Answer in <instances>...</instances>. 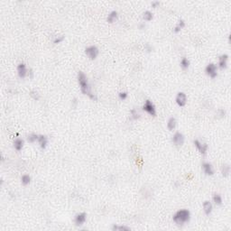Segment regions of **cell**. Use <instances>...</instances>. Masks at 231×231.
<instances>
[{
	"label": "cell",
	"mask_w": 231,
	"mask_h": 231,
	"mask_svg": "<svg viewBox=\"0 0 231 231\" xmlns=\"http://www.w3.org/2000/svg\"><path fill=\"white\" fill-rule=\"evenodd\" d=\"M221 173L223 177H227L230 173V166L228 164H225L221 168Z\"/></svg>",
	"instance_id": "cell-22"
},
{
	"label": "cell",
	"mask_w": 231,
	"mask_h": 231,
	"mask_svg": "<svg viewBox=\"0 0 231 231\" xmlns=\"http://www.w3.org/2000/svg\"><path fill=\"white\" fill-rule=\"evenodd\" d=\"M78 82H79L80 90L84 95H87L92 100H97V97L95 94L92 93L88 80L84 72H82V71L78 72Z\"/></svg>",
	"instance_id": "cell-1"
},
{
	"label": "cell",
	"mask_w": 231,
	"mask_h": 231,
	"mask_svg": "<svg viewBox=\"0 0 231 231\" xmlns=\"http://www.w3.org/2000/svg\"><path fill=\"white\" fill-rule=\"evenodd\" d=\"M212 200H213V202L218 205V206H220L222 205V202H223V200H222V196L218 193H214L213 194V197H212Z\"/></svg>",
	"instance_id": "cell-18"
},
{
	"label": "cell",
	"mask_w": 231,
	"mask_h": 231,
	"mask_svg": "<svg viewBox=\"0 0 231 231\" xmlns=\"http://www.w3.org/2000/svg\"><path fill=\"white\" fill-rule=\"evenodd\" d=\"M172 219H173V221H174V223L176 225L182 226V225H184V224H186L187 222L190 221V210L185 209V208L179 209L173 215Z\"/></svg>",
	"instance_id": "cell-2"
},
{
	"label": "cell",
	"mask_w": 231,
	"mask_h": 231,
	"mask_svg": "<svg viewBox=\"0 0 231 231\" xmlns=\"http://www.w3.org/2000/svg\"><path fill=\"white\" fill-rule=\"evenodd\" d=\"M118 18V13L116 11V10H113V11H111V12L108 14V16H107V17H106V21H107L109 24H112V23H114V22L117 21Z\"/></svg>",
	"instance_id": "cell-15"
},
{
	"label": "cell",
	"mask_w": 231,
	"mask_h": 231,
	"mask_svg": "<svg viewBox=\"0 0 231 231\" xmlns=\"http://www.w3.org/2000/svg\"><path fill=\"white\" fill-rule=\"evenodd\" d=\"M145 26H145V25H144V24H142V25H140V29H143V28H144V27H145Z\"/></svg>",
	"instance_id": "cell-31"
},
{
	"label": "cell",
	"mask_w": 231,
	"mask_h": 231,
	"mask_svg": "<svg viewBox=\"0 0 231 231\" xmlns=\"http://www.w3.org/2000/svg\"><path fill=\"white\" fill-rule=\"evenodd\" d=\"M202 207H203V211L204 213L207 215V216H209L213 210V206H212V203L208 200H205L203 203H202Z\"/></svg>",
	"instance_id": "cell-13"
},
{
	"label": "cell",
	"mask_w": 231,
	"mask_h": 231,
	"mask_svg": "<svg viewBox=\"0 0 231 231\" xmlns=\"http://www.w3.org/2000/svg\"><path fill=\"white\" fill-rule=\"evenodd\" d=\"M184 141H185V137L183 134L181 132H175L174 135L172 136V142L176 146H182L184 144Z\"/></svg>",
	"instance_id": "cell-6"
},
{
	"label": "cell",
	"mask_w": 231,
	"mask_h": 231,
	"mask_svg": "<svg viewBox=\"0 0 231 231\" xmlns=\"http://www.w3.org/2000/svg\"><path fill=\"white\" fill-rule=\"evenodd\" d=\"M24 144H25V142L22 138H16L14 141V148L17 152H20L24 147Z\"/></svg>",
	"instance_id": "cell-16"
},
{
	"label": "cell",
	"mask_w": 231,
	"mask_h": 231,
	"mask_svg": "<svg viewBox=\"0 0 231 231\" xmlns=\"http://www.w3.org/2000/svg\"><path fill=\"white\" fill-rule=\"evenodd\" d=\"M159 5H160V2H159V1H153L152 4H151V6H152L153 8H157Z\"/></svg>",
	"instance_id": "cell-30"
},
{
	"label": "cell",
	"mask_w": 231,
	"mask_h": 231,
	"mask_svg": "<svg viewBox=\"0 0 231 231\" xmlns=\"http://www.w3.org/2000/svg\"><path fill=\"white\" fill-rule=\"evenodd\" d=\"M30 96L34 99V100H38L39 99V94L36 90H32L30 92Z\"/></svg>",
	"instance_id": "cell-29"
},
{
	"label": "cell",
	"mask_w": 231,
	"mask_h": 231,
	"mask_svg": "<svg viewBox=\"0 0 231 231\" xmlns=\"http://www.w3.org/2000/svg\"><path fill=\"white\" fill-rule=\"evenodd\" d=\"M176 126H177L176 118H173V117L170 118L168 119V121H167V128H168V130H169V131L174 130L175 128H176Z\"/></svg>",
	"instance_id": "cell-17"
},
{
	"label": "cell",
	"mask_w": 231,
	"mask_h": 231,
	"mask_svg": "<svg viewBox=\"0 0 231 231\" xmlns=\"http://www.w3.org/2000/svg\"><path fill=\"white\" fill-rule=\"evenodd\" d=\"M184 27H185V22H184L183 20H180L179 23L177 24V26L173 28V32H174L175 34H178V33H180L181 30L183 29Z\"/></svg>",
	"instance_id": "cell-21"
},
{
	"label": "cell",
	"mask_w": 231,
	"mask_h": 231,
	"mask_svg": "<svg viewBox=\"0 0 231 231\" xmlns=\"http://www.w3.org/2000/svg\"><path fill=\"white\" fill-rule=\"evenodd\" d=\"M86 219H87V214L85 212H81V213H79L75 216L74 223L77 226H81L86 222Z\"/></svg>",
	"instance_id": "cell-9"
},
{
	"label": "cell",
	"mask_w": 231,
	"mask_h": 231,
	"mask_svg": "<svg viewBox=\"0 0 231 231\" xmlns=\"http://www.w3.org/2000/svg\"><path fill=\"white\" fill-rule=\"evenodd\" d=\"M16 70H17V74H18V76H19L20 79H25V78L27 76V74H28L27 67H26V65L25 63H23V62H22V63H19V64L17 65Z\"/></svg>",
	"instance_id": "cell-10"
},
{
	"label": "cell",
	"mask_w": 231,
	"mask_h": 231,
	"mask_svg": "<svg viewBox=\"0 0 231 231\" xmlns=\"http://www.w3.org/2000/svg\"><path fill=\"white\" fill-rule=\"evenodd\" d=\"M112 230L113 231H129L130 227L127 226H118V225H113L112 226Z\"/></svg>",
	"instance_id": "cell-20"
},
{
	"label": "cell",
	"mask_w": 231,
	"mask_h": 231,
	"mask_svg": "<svg viewBox=\"0 0 231 231\" xmlns=\"http://www.w3.org/2000/svg\"><path fill=\"white\" fill-rule=\"evenodd\" d=\"M143 20L144 21H146V22H150V21H152L153 20V18H154V15H153V13L151 12V11H149V10H147V11H146V12H144V14H143Z\"/></svg>",
	"instance_id": "cell-19"
},
{
	"label": "cell",
	"mask_w": 231,
	"mask_h": 231,
	"mask_svg": "<svg viewBox=\"0 0 231 231\" xmlns=\"http://www.w3.org/2000/svg\"><path fill=\"white\" fill-rule=\"evenodd\" d=\"M228 55L226 53L221 54L218 57V68L220 70H225L227 67V62H228Z\"/></svg>",
	"instance_id": "cell-11"
},
{
	"label": "cell",
	"mask_w": 231,
	"mask_h": 231,
	"mask_svg": "<svg viewBox=\"0 0 231 231\" xmlns=\"http://www.w3.org/2000/svg\"><path fill=\"white\" fill-rule=\"evenodd\" d=\"M205 72L211 79H215L218 76V66L215 63H208L205 68Z\"/></svg>",
	"instance_id": "cell-5"
},
{
	"label": "cell",
	"mask_w": 231,
	"mask_h": 231,
	"mask_svg": "<svg viewBox=\"0 0 231 231\" xmlns=\"http://www.w3.org/2000/svg\"><path fill=\"white\" fill-rule=\"evenodd\" d=\"M130 114H131L132 118H133L134 119H137V118H139V114H138V112H137V110H136V109H135V108L131 109Z\"/></svg>",
	"instance_id": "cell-27"
},
{
	"label": "cell",
	"mask_w": 231,
	"mask_h": 231,
	"mask_svg": "<svg viewBox=\"0 0 231 231\" xmlns=\"http://www.w3.org/2000/svg\"><path fill=\"white\" fill-rule=\"evenodd\" d=\"M143 110L145 112H146L148 115L152 116V117H155L156 116V107L154 106V104L151 101V100H146L143 106Z\"/></svg>",
	"instance_id": "cell-4"
},
{
	"label": "cell",
	"mask_w": 231,
	"mask_h": 231,
	"mask_svg": "<svg viewBox=\"0 0 231 231\" xmlns=\"http://www.w3.org/2000/svg\"><path fill=\"white\" fill-rule=\"evenodd\" d=\"M21 182H22L23 185H25V186L28 185L31 182V176L29 174H24L21 177Z\"/></svg>",
	"instance_id": "cell-24"
},
{
	"label": "cell",
	"mask_w": 231,
	"mask_h": 231,
	"mask_svg": "<svg viewBox=\"0 0 231 231\" xmlns=\"http://www.w3.org/2000/svg\"><path fill=\"white\" fill-rule=\"evenodd\" d=\"M193 144H194L195 147L199 150V152H200L201 154L205 155V154H207L208 149V146L206 143H201L200 140L195 139V140L193 141Z\"/></svg>",
	"instance_id": "cell-8"
},
{
	"label": "cell",
	"mask_w": 231,
	"mask_h": 231,
	"mask_svg": "<svg viewBox=\"0 0 231 231\" xmlns=\"http://www.w3.org/2000/svg\"><path fill=\"white\" fill-rule=\"evenodd\" d=\"M175 101L176 104L180 106V107H183L186 106L187 104V96L184 92H178L175 98Z\"/></svg>",
	"instance_id": "cell-7"
},
{
	"label": "cell",
	"mask_w": 231,
	"mask_h": 231,
	"mask_svg": "<svg viewBox=\"0 0 231 231\" xmlns=\"http://www.w3.org/2000/svg\"><path fill=\"white\" fill-rule=\"evenodd\" d=\"M38 136H39V135H36V134L33 133V134H31V135L28 136L27 141H28L29 143L33 144V143H34V142H36V141L38 140Z\"/></svg>",
	"instance_id": "cell-25"
},
{
	"label": "cell",
	"mask_w": 231,
	"mask_h": 231,
	"mask_svg": "<svg viewBox=\"0 0 231 231\" xmlns=\"http://www.w3.org/2000/svg\"><path fill=\"white\" fill-rule=\"evenodd\" d=\"M180 65H181L182 69H183V70H187V69L190 67V61H189L187 58L183 57V58L181 60Z\"/></svg>",
	"instance_id": "cell-23"
},
{
	"label": "cell",
	"mask_w": 231,
	"mask_h": 231,
	"mask_svg": "<svg viewBox=\"0 0 231 231\" xmlns=\"http://www.w3.org/2000/svg\"><path fill=\"white\" fill-rule=\"evenodd\" d=\"M98 53H99V50L96 45H89L85 49V54L89 60H92V61L96 60L97 57L98 56Z\"/></svg>",
	"instance_id": "cell-3"
},
{
	"label": "cell",
	"mask_w": 231,
	"mask_h": 231,
	"mask_svg": "<svg viewBox=\"0 0 231 231\" xmlns=\"http://www.w3.org/2000/svg\"><path fill=\"white\" fill-rule=\"evenodd\" d=\"M128 93L127 91H121V92L118 93V98H119V99L122 100V101L126 100V99L128 98Z\"/></svg>",
	"instance_id": "cell-26"
},
{
	"label": "cell",
	"mask_w": 231,
	"mask_h": 231,
	"mask_svg": "<svg viewBox=\"0 0 231 231\" xmlns=\"http://www.w3.org/2000/svg\"><path fill=\"white\" fill-rule=\"evenodd\" d=\"M37 142H38L40 147H41L43 150L45 149V148L47 147V146H48V138H47V136H44V135H39Z\"/></svg>",
	"instance_id": "cell-14"
},
{
	"label": "cell",
	"mask_w": 231,
	"mask_h": 231,
	"mask_svg": "<svg viewBox=\"0 0 231 231\" xmlns=\"http://www.w3.org/2000/svg\"><path fill=\"white\" fill-rule=\"evenodd\" d=\"M64 39H65V36L64 35H61V36H57L54 40H53V43L55 44H61V43H62L63 41H64Z\"/></svg>",
	"instance_id": "cell-28"
},
{
	"label": "cell",
	"mask_w": 231,
	"mask_h": 231,
	"mask_svg": "<svg viewBox=\"0 0 231 231\" xmlns=\"http://www.w3.org/2000/svg\"><path fill=\"white\" fill-rule=\"evenodd\" d=\"M201 167H202V170H203L204 173H205L206 175H208V176H212V175L214 174V172H215L212 164H209V163H207V162L203 163L202 165H201Z\"/></svg>",
	"instance_id": "cell-12"
}]
</instances>
